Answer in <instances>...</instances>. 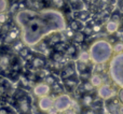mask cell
Wrapping results in <instances>:
<instances>
[{"label":"cell","instance_id":"obj_24","mask_svg":"<svg viewBox=\"0 0 123 114\" xmlns=\"http://www.w3.org/2000/svg\"><path fill=\"white\" fill-rule=\"evenodd\" d=\"M62 58H63V53L62 52H54L53 55H52L53 61H61Z\"/></svg>","mask_w":123,"mask_h":114},{"label":"cell","instance_id":"obj_7","mask_svg":"<svg viewBox=\"0 0 123 114\" xmlns=\"http://www.w3.org/2000/svg\"><path fill=\"white\" fill-rule=\"evenodd\" d=\"M21 38V30H19L18 27H13L6 36L2 38V41H3L4 44H13L14 42H16L18 39Z\"/></svg>","mask_w":123,"mask_h":114},{"label":"cell","instance_id":"obj_14","mask_svg":"<svg viewBox=\"0 0 123 114\" xmlns=\"http://www.w3.org/2000/svg\"><path fill=\"white\" fill-rule=\"evenodd\" d=\"M69 27H70V29H71L74 32L81 31V29L83 28V24L81 23L79 19H74V21H71Z\"/></svg>","mask_w":123,"mask_h":114},{"label":"cell","instance_id":"obj_23","mask_svg":"<svg viewBox=\"0 0 123 114\" xmlns=\"http://www.w3.org/2000/svg\"><path fill=\"white\" fill-rule=\"evenodd\" d=\"M117 27H118V24L115 23V22H109L108 24H107V30H108L109 32H113L117 30Z\"/></svg>","mask_w":123,"mask_h":114},{"label":"cell","instance_id":"obj_16","mask_svg":"<svg viewBox=\"0 0 123 114\" xmlns=\"http://www.w3.org/2000/svg\"><path fill=\"white\" fill-rule=\"evenodd\" d=\"M76 69L79 73L81 74H84L87 72L89 68L86 66V63H82V61H77V65H76Z\"/></svg>","mask_w":123,"mask_h":114},{"label":"cell","instance_id":"obj_6","mask_svg":"<svg viewBox=\"0 0 123 114\" xmlns=\"http://www.w3.org/2000/svg\"><path fill=\"white\" fill-rule=\"evenodd\" d=\"M52 86L49 85L45 82H40L38 84L35 85L34 89H32V93H34L35 96L41 98V97H45V96H49L50 93H51Z\"/></svg>","mask_w":123,"mask_h":114},{"label":"cell","instance_id":"obj_3","mask_svg":"<svg viewBox=\"0 0 123 114\" xmlns=\"http://www.w3.org/2000/svg\"><path fill=\"white\" fill-rule=\"evenodd\" d=\"M18 60L13 52L0 50V75L11 76L14 73V68L17 66Z\"/></svg>","mask_w":123,"mask_h":114},{"label":"cell","instance_id":"obj_15","mask_svg":"<svg viewBox=\"0 0 123 114\" xmlns=\"http://www.w3.org/2000/svg\"><path fill=\"white\" fill-rule=\"evenodd\" d=\"M84 40H85V34H83L82 31H77V32H74V36H72V41L78 43V44L83 43Z\"/></svg>","mask_w":123,"mask_h":114},{"label":"cell","instance_id":"obj_29","mask_svg":"<svg viewBox=\"0 0 123 114\" xmlns=\"http://www.w3.org/2000/svg\"><path fill=\"white\" fill-rule=\"evenodd\" d=\"M11 114H16V113H15V112H12V113H11Z\"/></svg>","mask_w":123,"mask_h":114},{"label":"cell","instance_id":"obj_25","mask_svg":"<svg viewBox=\"0 0 123 114\" xmlns=\"http://www.w3.org/2000/svg\"><path fill=\"white\" fill-rule=\"evenodd\" d=\"M6 23H8V15L6 14V12H3L0 14V24L3 26V25H6Z\"/></svg>","mask_w":123,"mask_h":114},{"label":"cell","instance_id":"obj_12","mask_svg":"<svg viewBox=\"0 0 123 114\" xmlns=\"http://www.w3.org/2000/svg\"><path fill=\"white\" fill-rule=\"evenodd\" d=\"M93 101H94V98L91 94H84L82 95L80 99V103L82 104L84 108H87V107H91L93 104Z\"/></svg>","mask_w":123,"mask_h":114},{"label":"cell","instance_id":"obj_26","mask_svg":"<svg viewBox=\"0 0 123 114\" xmlns=\"http://www.w3.org/2000/svg\"><path fill=\"white\" fill-rule=\"evenodd\" d=\"M6 6H8V4H6V0H0V14L3 13V12H6Z\"/></svg>","mask_w":123,"mask_h":114},{"label":"cell","instance_id":"obj_9","mask_svg":"<svg viewBox=\"0 0 123 114\" xmlns=\"http://www.w3.org/2000/svg\"><path fill=\"white\" fill-rule=\"evenodd\" d=\"M30 67L34 69H42L47 65V59L41 55H34L31 60L29 61Z\"/></svg>","mask_w":123,"mask_h":114},{"label":"cell","instance_id":"obj_27","mask_svg":"<svg viewBox=\"0 0 123 114\" xmlns=\"http://www.w3.org/2000/svg\"><path fill=\"white\" fill-rule=\"evenodd\" d=\"M52 3L56 6V8H62L64 6V0H52Z\"/></svg>","mask_w":123,"mask_h":114},{"label":"cell","instance_id":"obj_18","mask_svg":"<svg viewBox=\"0 0 123 114\" xmlns=\"http://www.w3.org/2000/svg\"><path fill=\"white\" fill-rule=\"evenodd\" d=\"M9 89H10V87H9L6 83L0 81V98L6 97V96L9 94Z\"/></svg>","mask_w":123,"mask_h":114},{"label":"cell","instance_id":"obj_10","mask_svg":"<svg viewBox=\"0 0 123 114\" xmlns=\"http://www.w3.org/2000/svg\"><path fill=\"white\" fill-rule=\"evenodd\" d=\"M76 72L77 69L76 67H74L72 65H67L61 72V78L63 80H67L69 78H72V76H76Z\"/></svg>","mask_w":123,"mask_h":114},{"label":"cell","instance_id":"obj_28","mask_svg":"<svg viewBox=\"0 0 123 114\" xmlns=\"http://www.w3.org/2000/svg\"><path fill=\"white\" fill-rule=\"evenodd\" d=\"M65 114H76L74 112V111H70V110H68V111H66L65 112Z\"/></svg>","mask_w":123,"mask_h":114},{"label":"cell","instance_id":"obj_13","mask_svg":"<svg viewBox=\"0 0 123 114\" xmlns=\"http://www.w3.org/2000/svg\"><path fill=\"white\" fill-rule=\"evenodd\" d=\"M64 81H65V87L70 89V91L77 88V86H78V84H79V80L77 76H72V78H69Z\"/></svg>","mask_w":123,"mask_h":114},{"label":"cell","instance_id":"obj_17","mask_svg":"<svg viewBox=\"0 0 123 114\" xmlns=\"http://www.w3.org/2000/svg\"><path fill=\"white\" fill-rule=\"evenodd\" d=\"M98 93H99V96L103 98H108L111 96V89L109 88L108 86H102L99 88V91H98Z\"/></svg>","mask_w":123,"mask_h":114},{"label":"cell","instance_id":"obj_19","mask_svg":"<svg viewBox=\"0 0 123 114\" xmlns=\"http://www.w3.org/2000/svg\"><path fill=\"white\" fill-rule=\"evenodd\" d=\"M102 78H100L98 74H94L93 76L91 78V80H90V82H91V84L93 85L94 87H98L102 85Z\"/></svg>","mask_w":123,"mask_h":114},{"label":"cell","instance_id":"obj_22","mask_svg":"<svg viewBox=\"0 0 123 114\" xmlns=\"http://www.w3.org/2000/svg\"><path fill=\"white\" fill-rule=\"evenodd\" d=\"M90 59H91L90 53H86V52H82V53H80L78 56V61H82V63H86Z\"/></svg>","mask_w":123,"mask_h":114},{"label":"cell","instance_id":"obj_8","mask_svg":"<svg viewBox=\"0 0 123 114\" xmlns=\"http://www.w3.org/2000/svg\"><path fill=\"white\" fill-rule=\"evenodd\" d=\"M54 107V100L49 96L41 97L38 99V108L41 112H49Z\"/></svg>","mask_w":123,"mask_h":114},{"label":"cell","instance_id":"obj_20","mask_svg":"<svg viewBox=\"0 0 123 114\" xmlns=\"http://www.w3.org/2000/svg\"><path fill=\"white\" fill-rule=\"evenodd\" d=\"M77 47L74 44H68L67 46H66V50H65V53L67 54V55H70V56H74L77 55Z\"/></svg>","mask_w":123,"mask_h":114},{"label":"cell","instance_id":"obj_1","mask_svg":"<svg viewBox=\"0 0 123 114\" xmlns=\"http://www.w3.org/2000/svg\"><path fill=\"white\" fill-rule=\"evenodd\" d=\"M21 30V40L26 46H36L55 32L67 28L64 15L57 10H21L14 17Z\"/></svg>","mask_w":123,"mask_h":114},{"label":"cell","instance_id":"obj_2","mask_svg":"<svg viewBox=\"0 0 123 114\" xmlns=\"http://www.w3.org/2000/svg\"><path fill=\"white\" fill-rule=\"evenodd\" d=\"M111 52H112V49L108 42L97 41L90 49L91 60H93L95 63H104L110 58Z\"/></svg>","mask_w":123,"mask_h":114},{"label":"cell","instance_id":"obj_21","mask_svg":"<svg viewBox=\"0 0 123 114\" xmlns=\"http://www.w3.org/2000/svg\"><path fill=\"white\" fill-rule=\"evenodd\" d=\"M30 55H31V52L29 50V46H24L21 51L18 52V56L22 57V58H28Z\"/></svg>","mask_w":123,"mask_h":114},{"label":"cell","instance_id":"obj_4","mask_svg":"<svg viewBox=\"0 0 123 114\" xmlns=\"http://www.w3.org/2000/svg\"><path fill=\"white\" fill-rule=\"evenodd\" d=\"M14 107L18 114H31V97L25 91H19L18 95L14 98Z\"/></svg>","mask_w":123,"mask_h":114},{"label":"cell","instance_id":"obj_11","mask_svg":"<svg viewBox=\"0 0 123 114\" xmlns=\"http://www.w3.org/2000/svg\"><path fill=\"white\" fill-rule=\"evenodd\" d=\"M48 45H51V46H55L56 44L61 43L62 37L60 32H55V34H52L51 36L48 37Z\"/></svg>","mask_w":123,"mask_h":114},{"label":"cell","instance_id":"obj_5","mask_svg":"<svg viewBox=\"0 0 123 114\" xmlns=\"http://www.w3.org/2000/svg\"><path fill=\"white\" fill-rule=\"evenodd\" d=\"M71 104V98L66 94H62L54 100V108L57 110V112H66L70 109Z\"/></svg>","mask_w":123,"mask_h":114}]
</instances>
